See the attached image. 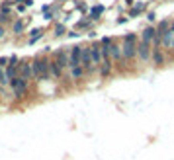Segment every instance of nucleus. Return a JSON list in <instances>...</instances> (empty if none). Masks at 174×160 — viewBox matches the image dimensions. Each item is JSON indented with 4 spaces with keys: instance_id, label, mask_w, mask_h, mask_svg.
Masks as SVG:
<instances>
[{
    "instance_id": "13",
    "label": "nucleus",
    "mask_w": 174,
    "mask_h": 160,
    "mask_svg": "<svg viewBox=\"0 0 174 160\" xmlns=\"http://www.w3.org/2000/svg\"><path fill=\"white\" fill-rule=\"evenodd\" d=\"M104 12H106V8H104V4H94L92 8L88 10V20H92V21H100V18L104 16Z\"/></svg>"
},
{
    "instance_id": "1",
    "label": "nucleus",
    "mask_w": 174,
    "mask_h": 160,
    "mask_svg": "<svg viewBox=\"0 0 174 160\" xmlns=\"http://www.w3.org/2000/svg\"><path fill=\"white\" fill-rule=\"evenodd\" d=\"M31 68H33V82H47L51 80V68H49V57L37 55L31 59Z\"/></svg>"
},
{
    "instance_id": "12",
    "label": "nucleus",
    "mask_w": 174,
    "mask_h": 160,
    "mask_svg": "<svg viewBox=\"0 0 174 160\" xmlns=\"http://www.w3.org/2000/svg\"><path fill=\"white\" fill-rule=\"evenodd\" d=\"M27 21H30V18H27V20H24V18H16V20L12 21V33H14V35H18V37H20V35L26 31V27H27Z\"/></svg>"
},
{
    "instance_id": "19",
    "label": "nucleus",
    "mask_w": 174,
    "mask_h": 160,
    "mask_svg": "<svg viewBox=\"0 0 174 160\" xmlns=\"http://www.w3.org/2000/svg\"><path fill=\"white\" fill-rule=\"evenodd\" d=\"M92 24H94L92 20H88V18H82V20H78V21H76L75 30H76V31H80V30H90V27H92Z\"/></svg>"
},
{
    "instance_id": "11",
    "label": "nucleus",
    "mask_w": 174,
    "mask_h": 160,
    "mask_svg": "<svg viewBox=\"0 0 174 160\" xmlns=\"http://www.w3.org/2000/svg\"><path fill=\"white\" fill-rule=\"evenodd\" d=\"M49 68H51V78L55 80H61L63 78V67L59 64V61L55 59V57H49Z\"/></svg>"
},
{
    "instance_id": "6",
    "label": "nucleus",
    "mask_w": 174,
    "mask_h": 160,
    "mask_svg": "<svg viewBox=\"0 0 174 160\" xmlns=\"http://www.w3.org/2000/svg\"><path fill=\"white\" fill-rule=\"evenodd\" d=\"M110 53H112V61H114V64H118L119 68H123V49H121V43H118V41H112V45H110Z\"/></svg>"
},
{
    "instance_id": "18",
    "label": "nucleus",
    "mask_w": 174,
    "mask_h": 160,
    "mask_svg": "<svg viewBox=\"0 0 174 160\" xmlns=\"http://www.w3.org/2000/svg\"><path fill=\"white\" fill-rule=\"evenodd\" d=\"M41 37H43V30H41V27H35V30L30 31V37H27V45H33V43H37Z\"/></svg>"
},
{
    "instance_id": "10",
    "label": "nucleus",
    "mask_w": 174,
    "mask_h": 160,
    "mask_svg": "<svg viewBox=\"0 0 174 160\" xmlns=\"http://www.w3.org/2000/svg\"><path fill=\"white\" fill-rule=\"evenodd\" d=\"M53 57L59 61V64L63 67V70H69V47H63V49H59V51H55Z\"/></svg>"
},
{
    "instance_id": "7",
    "label": "nucleus",
    "mask_w": 174,
    "mask_h": 160,
    "mask_svg": "<svg viewBox=\"0 0 174 160\" xmlns=\"http://www.w3.org/2000/svg\"><path fill=\"white\" fill-rule=\"evenodd\" d=\"M20 76L27 80V82H33V68H31V59H20Z\"/></svg>"
},
{
    "instance_id": "15",
    "label": "nucleus",
    "mask_w": 174,
    "mask_h": 160,
    "mask_svg": "<svg viewBox=\"0 0 174 160\" xmlns=\"http://www.w3.org/2000/svg\"><path fill=\"white\" fill-rule=\"evenodd\" d=\"M151 63H153L155 67H162V64H164V49L162 47H153Z\"/></svg>"
},
{
    "instance_id": "16",
    "label": "nucleus",
    "mask_w": 174,
    "mask_h": 160,
    "mask_svg": "<svg viewBox=\"0 0 174 160\" xmlns=\"http://www.w3.org/2000/svg\"><path fill=\"white\" fill-rule=\"evenodd\" d=\"M145 10H147V2H135V6L129 8L127 16H129V18H135V16H139V14H143Z\"/></svg>"
},
{
    "instance_id": "27",
    "label": "nucleus",
    "mask_w": 174,
    "mask_h": 160,
    "mask_svg": "<svg viewBox=\"0 0 174 160\" xmlns=\"http://www.w3.org/2000/svg\"><path fill=\"white\" fill-rule=\"evenodd\" d=\"M125 6H127V8H131V6H135V0H125Z\"/></svg>"
},
{
    "instance_id": "24",
    "label": "nucleus",
    "mask_w": 174,
    "mask_h": 160,
    "mask_svg": "<svg viewBox=\"0 0 174 160\" xmlns=\"http://www.w3.org/2000/svg\"><path fill=\"white\" fill-rule=\"evenodd\" d=\"M8 21H10V24H12V18H10V16H2V14H0V26L8 24Z\"/></svg>"
},
{
    "instance_id": "3",
    "label": "nucleus",
    "mask_w": 174,
    "mask_h": 160,
    "mask_svg": "<svg viewBox=\"0 0 174 160\" xmlns=\"http://www.w3.org/2000/svg\"><path fill=\"white\" fill-rule=\"evenodd\" d=\"M151 55H153V43H147V41L139 39V43H137V59L141 63H145V64H149Z\"/></svg>"
},
{
    "instance_id": "17",
    "label": "nucleus",
    "mask_w": 174,
    "mask_h": 160,
    "mask_svg": "<svg viewBox=\"0 0 174 160\" xmlns=\"http://www.w3.org/2000/svg\"><path fill=\"white\" fill-rule=\"evenodd\" d=\"M0 14H2V16H12L14 14V2L12 0H2V2H0Z\"/></svg>"
},
{
    "instance_id": "30",
    "label": "nucleus",
    "mask_w": 174,
    "mask_h": 160,
    "mask_svg": "<svg viewBox=\"0 0 174 160\" xmlns=\"http://www.w3.org/2000/svg\"><path fill=\"white\" fill-rule=\"evenodd\" d=\"M12 2H14V4H16V2H20V0H12Z\"/></svg>"
},
{
    "instance_id": "4",
    "label": "nucleus",
    "mask_w": 174,
    "mask_h": 160,
    "mask_svg": "<svg viewBox=\"0 0 174 160\" xmlns=\"http://www.w3.org/2000/svg\"><path fill=\"white\" fill-rule=\"evenodd\" d=\"M80 63H82V68L86 74H94L98 72L96 67L92 63V55H90V45H82V55H80Z\"/></svg>"
},
{
    "instance_id": "9",
    "label": "nucleus",
    "mask_w": 174,
    "mask_h": 160,
    "mask_svg": "<svg viewBox=\"0 0 174 160\" xmlns=\"http://www.w3.org/2000/svg\"><path fill=\"white\" fill-rule=\"evenodd\" d=\"M114 67H115V64H114V61H112V57H110V59H104L102 64L98 67V74H100V78H108V76H110L112 72H114Z\"/></svg>"
},
{
    "instance_id": "23",
    "label": "nucleus",
    "mask_w": 174,
    "mask_h": 160,
    "mask_svg": "<svg viewBox=\"0 0 174 160\" xmlns=\"http://www.w3.org/2000/svg\"><path fill=\"white\" fill-rule=\"evenodd\" d=\"M147 20L153 24V21H157V12L155 10H151V12H147Z\"/></svg>"
},
{
    "instance_id": "25",
    "label": "nucleus",
    "mask_w": 174,
    "mask_h": 160,
    "mask_svg": "<svg viewBox=\"0 0 174 160\" xmlns=\"http://www.w3.org/2000/svg\"><path fill=\"white\" fill-rule=\"evenodd\" d=\"M4 37H6V27H4V26H0V41H2Z\"/></svg>"
},
{
    "instance_id": "2",
    "label": "nucleus",
    "mask_w": 174,
    "mask_h": 160,
    "mask_svg": "<svg viewBox=\"0 0 174 160\" xmlns=\"http://www.w3.org/2000/svg\"><path fill=\"white\" fill-rule=\"evenodd\" d=\"M30 84H31V82L24 80L22 76H16V78H12V80H10L8 88L12 90V96L16 98V100H24V98H26V94H27V88H30Z\"/></svg>"
},
{
    "instance_id": "29",
    "label": "nucleus",
    "mask_w": 174,
    "mask_h": 160,
    "mask_svg": "<svg viewBox=\"0 0 174 160\" xmlns=\"http://www.w3.org/2000/svg\"><path fill=\"white\" fill-rule=\"evenodd\" d=\"M57 2H67V0H57Z\"/></svg>"
},
{
    "instance_id": "22",
    "label": "nucleus",
    "mask_w": 174,
    "mask_h": 160,
    "mask_svg": "<svg viewBox=\"0 0 174 160\" xmlns=\"http://www.w3.org/2000/svg\"><path fill=\"white\" fill-rule=\"evenodd\" d=\"M10 64V57H0V68H6Z\"/></svg>"
},
{
    "instance_id": "8",
    "label": "nucleus",
    "mask_w": 174,
    "mask_h": 160,
    "mask_svg": "<svg viewBox=\"0 0 174 160\" xmlns=\"http://www.w3.org/2000/svg\"><path fill=\"white\" fill-rule=\"evenodd\" d=\"M90 55H92V63H94V67H96V70H98V67H100V64H102V61H104V57H102V49H100V41L90 43Z\"/></svg>"
},
{
    "instance_id": "28",
    "label": "nucleus",
    "mask_w": 174,
    "mask_h": 160,
    "mask_svg": "<svg viewBox=\"0 0 174 160\" xmlns=\"http://www.w3.org/2000/svg\"><path fill=\"white\" fill-rule=\"evenodd\" d=\"M22 2H24L27 8H30V6H33V0H22Z\"/></svg>"
},
{
    "instance_id": "5",
    "label": "nucleus",
    "mask_w": 174,
    "mask_h": 160,
    "mask_svg": "<svg viewBox=\"0 0 174 160\" xmlns=\"http://www.w3.org/2000/svg\"><path fill=\"white\" fill-rule=\"evenodd\" d=\"M80 55H82V45H72V47H69V70L76 68V67H82Z\"/></svg>"
},
{
    "instance_id": "21",
    "label": "nucleus",
    "mask_w": 174,
    "mask_h": 160,
    "mask_svg": "<svg viewBox=\"0 0 174 160\" xmlns=\"http://www.w3.org/2000/svg\"><path fill=\"white\" fill-rule=\"evenodd\" d=\"M75 8H76L78 12H82V14H86V12H88V4H86L84 0H78V2L75 4Z\"/></svg>"
},
{
    "instance_id": "20",
    "label": "nucleus",
    "mask_w": 174,
    "mask_h": 160,
    "mask_svg": "<svg viewBox=\"0 0 174 160\" xmlns=\"http://www.w3.org/2000/svg\"><path fill=\"white\" fill-rule=\"evenodd\" d=\"M65 33H69L67 27H65V24H55V27H53V35H55V37H61V35H65Z\"/></svg>"
},
{
    "instance_id": "14",
    "label": "nucleus",
    "mask_w": 174,
    "mask_h": 160,
    "mask_svg": "<svg viewBox=\"0 0 174 160\" xmlns=\"http://www.w3.org/2000/svg\"><path fill=\"white\" fill-rule=\"evenodd\" d=\"M157 37V27L153 26H147V27H143L141 30V35H139V39L141 41H147V43H153Z\"/></svg>"
},
{
    "instance_id": "26",
    "label": "nucleus",
    "mask_w": 174,
    "mask_h": 160,
    "mask_svg": "<svg viewBox=\"0 0 174 160\" xmlns=\"http://www.w3.org/2000/svg\"><path fill=\"white\" fill-rule=\"evenodd\" d=\"M125 21H129V16H119L118 18V24H125Z\"/></svg>"
}]
</instances>
